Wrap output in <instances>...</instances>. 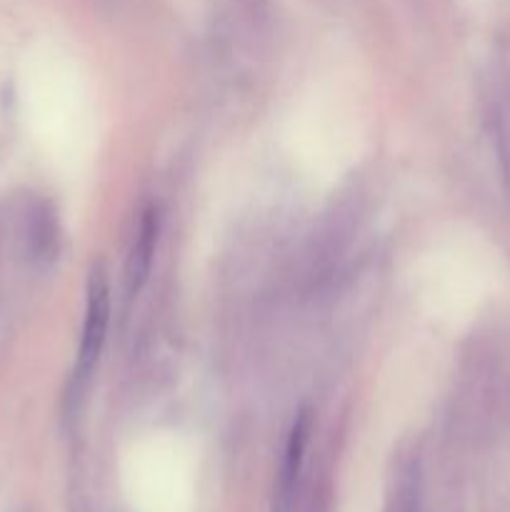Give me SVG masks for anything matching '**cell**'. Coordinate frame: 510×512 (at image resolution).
Listing matches in <instances>:
<instances>
[{
    "label": "cell",
    "instance_id": "cell-1",
    "mask_svg": "<svg viewBox=\"0 0 510 512\" xmlns=\"http://www.w3.org/2000/svg\"><path fill=\"white\" fill-rule=\"evenodd\" d=\"M110 325V290L103 273H93L88 283V303H85L83 340H80L78 355V378H88L103 353L105 338Z\"/></svg>",
    "mask_w": 510,
    "mask_h": 512
},
{
    "label": "cell",
    "instance_id": "cell-2",
    "mask_svg": "<svg viewBox=\"0 0 510 512\" xmlns=\"http://www.w3.org/2000/svg\"><path fill=\"white\" fill-rule=\"evenodd\" d=\"M158 233H160V215L155 208H148L140 218L138 235L133 240V248H130L128 263H125V280H128V293L135 295L148 280L150 268H153V255L155 245H158Z\"/></svg>",
    "mask_w": 510,
    "mask_h": 512
},
{
    "label": "cell",
    "instance_id": "cell-3",
    "mask_svg": "<svg viewBox=\"0 0 510 512\" xmlns=\"http://www.w3.org/2000/svg\"><path fill=\"white\" fill-rule=\"evenodd\" d=\"M308 438H310V415L303 410L288 435L283 470H280V480H278V510H283V512L288 510L290 495H293V488H295V480H298L300 468H303L305 445H308Z\"/></svg>",
    "mask_w": 510,
    "mask_h": 512
}]
</instances>
